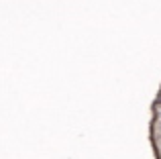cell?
<instances>
[{"label":"cell","mask_w":161,"mask_h":159,"mask_svg":"<svg viewBox=\"0 0 161 159\" xmlns=\"http://www.w3.org/2000/svg\"><path fill=\"white\" fill-rule=\"evenodd\" d=\"M149 143L153 157L161 159V84L151 102V119H149Z\"/></svg>","instance_id":"1"}]
</instances>
